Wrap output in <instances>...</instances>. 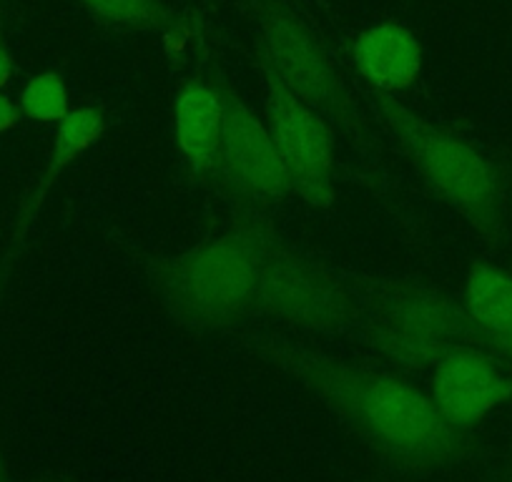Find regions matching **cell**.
<instances>
[{"mask_svg":"<svg viewBox=\"0 0 512 482\" xmlns=\"http://www.w3.org/2000/svg\"><path fill=\"white\" fill-rule=\"evenodd\" d=\"M246 347L307 387L337 412L364 442L412 470H437L462 460L470 447L465 430L442 417L430 395L402 377L292 344L249 337Z\"/></svg>","mask_w":512,"mask_h":482,"instance_id":"cell-1","label":"cell"},{"mask_svg":"<svg viewBox=\"0 0 512 482\" xmlns=\"http://www.w3.org/2000/svg\"><path fill=\"white\" fill-rule=\"evenodd\" d=\"M272 226L241 211L189 252L151 262L149 282L166 312L191 329H231L256 317L259 272Z\"/></svg>","mask_w":512,"mask_h":482,"instance_id":"cell-2","label":"cell"},{"mask_svg":"<svg viewBox=\"0 0 512 482\" xmlns=\"http://www.w3.org/2000/svg\"><path fill=\"white\" fill-rule=\"evenodd\" d=\"M379 113L417 174L487 241L502 234V186L490 161L452 131L430 124L390 96H379Z\"/></svg>","mask_w":512,"mask_h":482,"instance_id":"cell-3","label":"cell"},{"mask_svg":"<svg viewBox=\"0 0 512 482\" xmlns=\"http://www.w3.org/2000/svg\"><path fill=\"white\" fill-rule=\"evenodd\" d=\"M364 334L374 354L410 372L435 370L455 347L480 344L465 309L420 279L379 284Z\"/></svg>","mask_w":512,"mask_h":482,"instance_id":"cell-4","label":"cell"},{"mask_svg":"<svg viewBox=\"0 0 512 482\" xmlns=\"http://www.w3.org/2000/svg\"><path fill=\"white\" fill-rule=\"evenodd\" d=\"M254 11L264 43V68L312 106L332 131L359 139L364 134L362 113L314 28L287 0H254Z\"/></svg>","mask_w":512,"mask_h":482,"instance_id":"cell-5","label":"cell"},{"mask_svg":"<svg viewBox=\"0 0 512 482\" xmlns=\"http://www.w3.org/2000/svg\"><path fill=\"white\" fill-rule=\"evenodd\" d=\"M256 317L299 332L334 334L359 317L357 299L337 272L269 234L259 272Z\"/></svg>","mask_w":512,"mask_h":482,"instance_id":"cell-6","label":"cell"},{"mask_svg":"<svg viewBox=\"0 0 512 482\" xmlns=\"http://www.w3.org/2000/svg\"><path fill=\"white\" fill-rule=\"evenodd\" d=\"M267 129L282 159L289 189L314 209L334 204V131L312 106L264 68Z\"/></svg>","mask_w":512,"mask_h":482,"instance_id":"cell-7","label":"cell"},{"mask_svg":"<svg viewBox=\"0 0 512 482\" xmlns=\"http://www.w3.org/2000/svg\"><path fill=\"white\" fill-rule=\"evenodd\" d=\"M224 98V134L214 166V176H219L221 186L239 199L256 204H279L294 196L267 124L259 121L234 93L224 91Z\"/></svg>","mask_w":512,"mask_h":482,"instance_id":"cell-8","label":"cell"},{"mask_svg":"<svg viewBox=\"0 0 512 482\" xmlns=\"http://www.w3.org/2000/svg\"><path fill=\"white\" fill-rule=\"evenodd\" d=\"M432 402L457 430H470L512 397V377L477 344H462L432 370Z\"/></svg>","mask_w":512,"mask_h":482,"instance_id":"cell-9","label":"cell"},{"mask_svg":"<svg viewBox=\"0 0 512 482\" xmlns=\"http://www.w3.org/2000/svg\"><path fill=\"white\" fill-rule=\"evenodd\" d=\"M224 111V91L209 86V83L191 81L176 96V144L194 174L214 176L221 134H224Z\"/></svg>","mask_w":512,"mask_h":482,"instance_id":"cell-10","label":"cell"},{"mask_svg":"<svg viewBox=\"0 0 512 482\" xmlns=\"http://www.w3.org/2000/svg\"><path fill=\"white\" fill-rule=\"evenodd\" d=\"M359 73L382 93H397L417 83L422 73V48L412 31L400 23H379L354 43Z\"/></svg>","mask_w":512,"mask_h":482,"instance_id":"cell-11","label":"cell"},{"mask_svg":"<svg viewBox=\"0 0 512 482\" xmlns=\"http://www.w3.org/2000/svg\"><path fill=\"white\" fill-rule=\"evenodd\" d=\"M465 312L480 344L505 352L512 342V274L477 262L465 279Z\"/></svg>","mask_w":512,"mask_h":482,"instance_id":"cell-12","label":"cell"},{"mask_svg":"<svg viewBox=\"0 0 512 482\" xmlns=\"http://www.w3.org/2000/svg\"><path fill=\"white\" fill-rule=\"evenodd\" d=\"M103 134H106V118H103L101 111H96V108L91 106L71 108V111L58 121L56 139H53L48 164L46 169H43V176L41 181H38L36 191H33L31 201H28L26 209H23L21 231L31 224L33 214H36L38 206L43 204L48 189L56 184L58 176L63 174V169H68L78 156H83L93 144H98Z\"/></svg>","mask_w":512,"mask_h":482,"instance_id":"cell-13","label":"cell"},{"mask_svg":"<svg viewBox=\"0 0 512 482\" xmlns=\"http://www.w3.org/2000/svg\"><path fill=\"white\" fill-rule=\"evenodd\" d=\"M18 108L36 124H58L68 108V88L58 73H38L23 86Z\"/></svg>","mask_w":512,"mask_h":482,"instance_id":"cell-14","label":"cell"},{"mask_svg":"<svg viewBox=\"0 0 512 482\" xmlns=\"http://www.w3.org/2000/svg\"><path fill=\"white\" fill-rule=\"evenodd\" d=\"M81 3L106 21L141 28V31H151L166 23V13L156 0H81Z\"/></svg>","mask_w":512,"mask_h":482,"instance_id":"cell-15","label":"cell"},{"mask_svg":"<svg viewBox=\"0 0 512 482\" xmlns=\"http://www.w3.org/2000/svg\"><path fill=\"white\" fill-rule=\"evenodd\" d=\"M21 116L23 113L18 103L6 91H0V136H6L8 131L16 129L21 124Z\"/></svg>","mask_w":512,"mask_h":482,"instance_id":"cell-16","label":"cell"},{"mask_svg":"<svg viewBox=\"0 0 512 482\" xmlns=\"http://www.w3.org/2000/svg\"><path fill=\"white\" fill-rule=\"evenodd\" d=\"M13 81V58L6 51V46L0 43V91H6L8 83Z\"/></svg>","mask_w":512,"mask_h":482,"instance_id":"cell-17","label":"cell"},{"mask_svg":"<svg viewBox=\"0 0 512 482\" xmlns=\"http://www.w3.org/2000/svg\"><path fill=\"white\" fill-rule=\"evenodd\" d=\"M0 482H6V462H3V447H0Z\"/></svg>","mask_w":512,"mask_h":482,"instance_id":"cell-18","label":"cell"},{"mask_svg":"<svg viewBox=\"0 0 512 482\" xmlns=\"http://www.w3.org/2000/svg\"><path fill=\"white\" fill-rule=\"evenodd\" d=\"M502 354H505V357H510V359H512V342L507 344V347H505V352H502Z\"/></svg>","mask_w":512,"mask_h":482,"instance_id":"cell-19","label":"cell"}]
</instances>
